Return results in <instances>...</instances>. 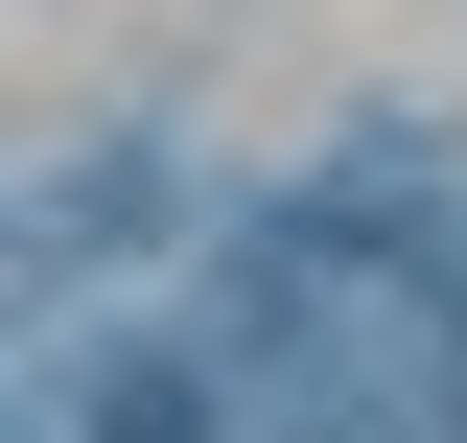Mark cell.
<instances>
[{"mask_svg": "<svg viewBox=\"0 0 467 443\" xmlns=\"http://www.w3.org/2000/svg\"><path fill=\"white\" fill-rule=\"evenodd\" d=\"M211 420H234V397H211V350H164V327L70 374V443H211Z\"/></svg>", "mask_w": 467, "mask_h": 443, "instance_id": "1", "label": "cell"}, {"mask_svg": "<svg viewBox=\"0 0 467 443\" xmlns=\"http://www.w3.org/2000/svg\"><path fill=\"white\" fill-rule=\"evenodd\" d=\"M327 443H420V420H398V374H327Z\"/></svg>", "mask_w": 467, "mask_h": 443, "instance_id": "2", "label": "cell"}]
</instances>
